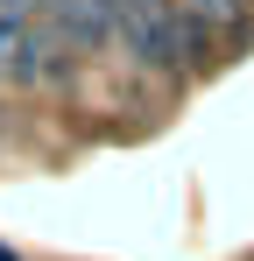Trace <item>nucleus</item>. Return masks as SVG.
<instances>
[{
	"label": "nucleus",
	"mask_w": 254,
	"mask_h": 261,
	"mask_svg": "<svg viewBox=\"0 0 254 261\" xmlns=\"http://www.w3.org/2000/svg\"><path fill=\"white\" fill-rule=\"evenodd\" d=\"M113 43L141 64V71H184L198 43H205V29H191L169 0H127L120 21H113Z\"/></svg>",
	"instance_id": "obj_1"
},
{
	"label": "nucleus",
	"mask_w": 254,
	"mask_h": 261,
	"mask_svg": "<svg viewBox=\"0 0 254 261\" xmlns=\"http://www.w3.org/2000/svg\"><path fill=\"white\" fill-rule=\"evenodd\" d=\"M191 29H240V14H247V0H169Z\"/></svg>",
	"instance_id": "obj_4"
},
{
	"label": "nucleus",
	"mask_w": 254,
	"mask_h": 261,
	"mask_svg": "<svg viewBox=\"0 0 254 261\" xmlns=\"http://www.w3.org/2000/svg\"><path fill=\"white\" fill-rule=\"evenodd\" d=\"M0 261H21V254H14V247H0Z\"/></svg>",
	"instance_id": "obj_5"
},
{
	"label": "nucleus",
	"mask_w": 254,
	"mask_h": 261,
	"mask_svg": "<svg viewBox=\"0 0 254 261\" xmlns=\"http://www.w3.org/2000/svg\"><path fill=\"white\" fill-rule=\"evenodd\" d=\"M64 43L49 36V21H42V7H0V85H42V78H57L64 64Z\"/></svg>",
	"instance_id": "obj_2"
},
{
	"label": "nucleus",
	"mask_w": 254,
	"mask_h": 261,
	"mask_svg": "<svg viewBox=\"0 0 254 261\" xmlns=\"http://www.w3.org/2000/svg\"><path fill=\"white\" fill-rule=\"evenodd\" d=\"M36 7H42L49 36H57L64 49H106L127 0H36Z\"/></svg>",
	"instance_id": "obj_3"
}]
</instances>
